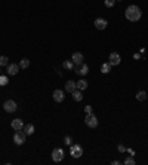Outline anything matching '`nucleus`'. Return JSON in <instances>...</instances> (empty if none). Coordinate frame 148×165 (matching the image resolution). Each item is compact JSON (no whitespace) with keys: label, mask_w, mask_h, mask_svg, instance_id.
I'll return each instance as SVG.
<instances>
[{"label":"nucleus","mask_w":148,"mask_h":165,"mask_svg":"<svg viewBox=\"0 0 148 165\" xmlns=\"http://www.w3.org/2000/svg\"><path fill=\"white\" fill-rule=\"evenodd\" d=\"M85 112H86V115H88V113H93L92 106H86V107H85Z\"/></svg>","instance_id":"bb28decb"},{"label":"nucleus","mask_w":148,"mask_h":165,"mask_svg":"<svg viewBox=\"0 0 148 165\" xmlns=\"http://www.w3.org/2000/svg\"><path fill=\"white\" fill-rule=\"evenodd\" d=\"M19 69H21V67H19V64H8V73L12 74V76L18 73Z\"/></svg>","instance_id":"ddd939ff"},{"label":"nucleus","mask_w":148,"mask_h":165,"mask_svg":"<svg viewBox=\"0 0 148 165\" xmlns=\"http://www.w3.org/2000/svg\"><path fill=\"white\" fill-rule=\"evenodd\" d=\"M125 164H126V165H135V159H133V156L126 158V159H125Z\"/></svg>","instance_id":"393cba45"},{"label":"nucleus","mask_w":148,"mask_h":165,"mask_svg":"<svg viewBox=\"0 0 148 165\" xmlns=\"http://www.w3.org/2000/svg\"><path fill=\"white\" fill-rule=\"evenodd\" d=\"M76 89H77V83H76L74 80H68V82L65 83V91L67 92H71V94H73Z\"/></svg>","instance_id":"9b49d317"},{"label":"nucleus","mask_w":148,"mask_h":165,"mask_svg":"<svg viewBox=\"0 0 148 165\" xmlns=\"http://www.w3.org/2000/svg\"><path fill=\"white\" fill-rule=\"evenodd\" d=\"M62 67H64V69H67V70H73V69H74V63L71 61V60H67V61H64V63H62Z\"/></svg>","instance_id":"6ab92c4d"},{"label":"nucleus","mask_w":148,"mask_h":165,"mask_svg":"<svg viewBox=\"0 0 148 165\" xmlns=\"http://www.w3.org/2000/svg\"><path fill=\"white\" fill-rule=\"evenodd\" d=\"M104 3H105V6H107V8H113V6L116 5V0H105Z\"/></svg>","instance_id":"a878e982"},{"label":"nucleus","mask_w":148,"mask_h":165,"mask_svg":"<svg viewBox=\"0 0 148 165\" xmlns=\"http://www.w3.org/2000/svg\"><path fill=\"white\" fill-rule=\"evenodd\" d=\"M107 25H108V21H107V19H104V18H96L95 19V27H96L98 30H105Z\"/></svg>","instance_id":"6e6552de"},{"label":"nucleus","mask_w":148,"mask_h":165,"mask_svg":"<svg viewBox=\"0 0 148 165\" xmlns=\"http://www.w3.org/2000/svg\"><path fill=\"white\" fill-rule=\"evenodd\" d=\"M111 66L110 63H104L102 66H101V73H104V74H107V73H110L111 72Z\"/></svg>","instance_id":"dca6fc26"},{"label":"nucleus","mask_w":148,"mask_h":165,"mask_svg":"<svg viewBox=\"0 0 148 165\" xmlns=\"http://www.w3.org/2000/svg\"><path fill=\"white\" fill-rule=\"evenodd\" d=\"M128 152H129L130 155H132V156H133V155H135V152H133V150H132V149H128Z\"/></svg>","instance_id":"c85d7f7f"},{"label":"nucleus","mask_w":148,"mask_h":165,"mask_svg":"<svg viewBox=\"0 0 148 165\" xmlns=\"http://www.w3.org/2000/svg\"><path fill=\"white\" fill-rule=\"evenodd\" d=\"M120 61H122L120 55L117 54V52H111L110 58H108V63H110L111 66H119V64H120Z\"/></svg>","instance_id":"0eeeda50"},{"label":"nucleus","mask_w":148,"mask_h":165,"mask_svg":"<svg viewBox=\"0 0 148 165\" xmlns=\"http://www.w3.org/2000/svg\"><path fill=\"white\" fill-rule=\"evenodd\" d=\"M11 127L15 129V131H18V129H22V128H24V122H22L21 119H14V121L11 122Z\"/></svg>","instance_id":"f8f14e48"},{"label":"nucleus","mask_w":148,"mask_h":165,"mask_svg":"<svg viewBox=\"0 0 148 165\" xmlns=\"http://www.w3.org/2000/svg\"><path fill=\"white\" fill-rule=\"evenodd\" d=\"M117 150H119V152H122V153H123V152H126V150H128V149H126V147H125V146H122V144H120V146L117 147Z\"/></svg>","instance_id":"cd10ccee"},{"label":"nucleus","mask_w":148,"mask_h":165,"mask_svg":"<svg viewBox=\"0 0 148 165\" xmlns=\"http://www.w3.org/2000/svg\"><path fill=\"white\" fill-rule=\"evenodd\" d=\"M64 143H65L67 146H71V144H73V140H71V137H70V135H65V137H64Z\"/></svg>","instance_id":"b1692460"},{"label":"nucleus","mask_w":148,"mask_h":165,"mask_svg":"<svg viewBox=\"0 0 148 165\" xmlns=\"http://www.w3.org/2000/svg\"><path fill=\"white\" fill-rule=\"evenodd\" d=\"M30 66V60H27V58H22L21 61H19V67L21 69H27Z\"/></svg>","instance_id":"4be33fe9"},{"label":"nucleus","mask_w":148,"mask_h":165,"mask_svg":"<svg viewBox=\"0 0 148 165\" xmlns=\"http://www.w3.org/2000/svg\"><path fill=\"white\" fill-rule=\"evenodd\" d=\"M0 69H2V67H0Z\"/></svg>","instance_id":"7c9ffc66"},{"label":"nucleus","mask_w":148,"mask_h":165,"mask_svg":"<svg viewBox=\"0 0 148 165\" xmlns=\"http://www.w3.org/2000/svg\"><path fill=\"white\" fill-rule=\"evenodd\" d=\"M70 152H71V156L77 159V158H80L83 155V147L80 146V144H74V146L71 144L70 146Z\"/></svg>","instance_id":"39448f33"},{"label":"nucleus","mask_w":148,"mask_h":165,"mask_svg":"<svg viewBox=\"0 0 148 165\" xmlns=\"http://www.w3.org/2000/svg\"><path fill=\"white\" fill-rule=\"evenodd\" d=\"M76 83H77V89H80V91H85V89L88 88V82L83 80V79L79 80V82H76Z\"/></svg>","instance_id":"a211bd4d"},{"label":"nucleus","mask_w":148,"mask_h":165,"mask_svg":"<svg viewBox=\"0 0 148 165\" xmlns=\"http://www.w3.org/2000/svg\"><path fill=\"white\" fill-rule=\"evenodd\" d=\"M85 124H86V127H89V128H96V127H98V118H96L93 113H88L86 118H85Z\"/></svg>","instance_id":"f03ea898"},{"label":"nucleus","mask_w":148,"mask_h":165,"mask_svg":"<svg viewBox=\"0 0 148 165\" xmlns=\"http://www.w3.org/2000/svg\"><path fill=\"white\" fill-rule=\"evenodd\" d=\"M24 132H25V135H33L34 134V125L33 124H27V125H24Z\"/></svg>","instance_id":"2eb2a0df"},{"label":"nucleus","mask_w":148,"mask_h":165,"mask_svg":"<svg viewBox=\"0 0 148 165\" xmlns=\"http://www.w3.org/2000/svg\"><path fill=\"white\" fill-rule=\"evenodd\" d=\"M8 64H9V58L2 55L0 57V67H8Z\"/></svg>","instance_id":"412c9836"},{"label":"nucleus","mask_w":148,"mask_h":165,"mask_svg":"<svg viewBox=\"0 0 148 165\" xmlns=\"http://www.w3.org/2000/svg\"><path fill=\"white\" fill-rule=\"evenodd\" d=\"M147 98H148V95H147Z\"/></svg>","instance_id":"c756f323"},{"label":"nucleus","mask_w":148,"mask_h":165,"mask_svg":"<svg viewBox=\"0 0 148 165\" xmlns=\"http://www.w3.org/2000/svg\"><path fill=\"white\" fill-rule=\"evenodd\" d=\"M71 61L74 63V66H82L83 64V54L82 52H74L71 57Z\"/></svg>","instance_id":"1a4fd4ad"},{"label":"nucleus","mask_w":148,"mask_h":165,"mask_svg":"<svg viewBox=\"0 0 148 165\" xmlns=\"http://www.w3.org/2000/svg\"><path fill=\"white\" fill-rule=\"evenodd\" d=\"M3 109H5V112H8V113H14L15 110L18 109V106H17V103L14 100H6L5 104H3Z\"/></svg>","instance_id":"20e7f679"},{"label":"nucleus","mask_w":148,"mask_h":165,"mask_svg":"<svg viewBox=\"0 0 148 165\" xmlns=\"http://www.w3.org/2000/svg\"><path fill=\"white\" fill-rule=\"evenodd\" d=\"M147 95L148 94L145 91H139L138 94H136V100H138V101H144V100L147 98Z\"/></svg>","instance_id":"aec40b11"},{"label":"nucleus","mask_w":148,"mask_h":165,"mask_svg":"<svg viewBox=\"0 0 148 165\" xmlns=\"http://www.w3.org/2000/svg\"><path fill=\"white\" fill-rule=\"evenodd\" d=\"M76 73L79 74V76H86V74L89 73V67H88L86 64H82V66H80V69H79V70H76Z\"/></svg>","instance_id":"4468645a"},{"label":"nucleus","mask_w":148,"mask_h":165,"mask_svg":"<svg viewBox=\"0 0 148 165\" xmlns=\"http://www.w3.org/2000/svg\"><path fill=\"white\" fill-rule=\"evenodd\" d=\"M54 100H55L56 103H62L64 101V98H65V95H64V92L61 91V89H55L54 91Z\"/></svg>","instance_id":"9d476101"},{"label":"nucleus","mask_w":148,"mask_h":165,"mask_svg":"<svg viewBox=\"0 0 148 165\" xmlns=\"http://www.w3.org/2000/svg\"><path fill=\"white\" fill-rule=\"evenodd\" d=\"M14 143H15L17 146H21V144L25 143V132H24V131L18 129V131L14 134Z\"/></svg>","instance_id":"7ed1b4c3"},{"label":"nucleus","mask_w":148,"mask_h":165,"mask_svg":"<svg viewBox=\"0 0 148 165\" xmlns=\"http://www.w3.org/2000/svg\"><path fill=\"white\" fill-rule=\"evenodd\" d=\"M73 100L74 101H82V100H83V94H82L80 89H76V91L73 92Z\"/></svg>","instance_id":"f3484780"},{"label":"nucleus","mask_w":148,"mask_h":165,"mask_svg":"<svg viewBox=\"0 0 148 165\" xmlns=\"http://www.w3.org/2000/svg\"><path fill=\"white\" fill-rule=\"evenodd\" d=\"M52 159H54V162H61L64 159V150L59 149V147L54 149L52 150Z\"/></svg>","instance_id":"423d86ee"},{"label":"nucleus","mask_w":148,"mask_h":165,"mask_svg":"<svg viewBox=\"0 0 148 165\" xmlns=\"http://www.w3.org/2000/svg\"><path fill=\"white\" fill-rule=\"evenodd\" d=\"M125 15H126V18L132 21V22H136V21H139L141 17H142V12H141V9L136 6V5H130L129 8L126 9V12H125Z\"/></svg>","instance_id":"f257e3e1"},{"label":"nucleus","mask_w":148,"mask_h":165,"mask_svg":"<svg viewBox=\"0 0 148 165\" xmlns=\"http://www.w3.org/2000/svg\"><path fill=\"white\" fill-rule=\"evenodd\" d=\"M8 83H9L8 76H0V86H6Z\"/></svg>","instance_id":"5701e85b"}]
</instances>
